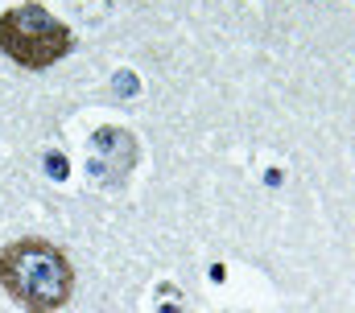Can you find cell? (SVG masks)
<instances>
[{
    "mask_svg": "<svg viewBox=\"0 0 355 313\" xmlns=\"http://www.w3.org/2000/svg\"><path fill=\"white\" fill-rule=\"evenodd\" d=\"M0 280L29 313H54L71 301V264L46 239H17L0 251Z\"/></svg>",
    "mask_w": 355,
    "mask_h": 313,
    "instance_id": "cell-1",
    "label": "cell"
},
{
    "mask_svg": "<svg viewBox=\"0 0 355 313\" xmlns=\"http://www.w3.org/2000/svg\"><path fill=\"white\" fill-rule=\"evenodd\" d=\"M71 29L42 4H17L0 17V50L29 71L54 66L62 54H71Z\"/></svg>",
    "mask_w": 355,
    "mask_h": 313,
    "instance_id": "cell-2",
    "label": "cell"
},
{
    "mask_svg": "<svg viewBox=\"0 0 355 313\" xmlns=\"http://www.w3.org/2000/svg\"><path fill=\"white\" fill-rule=\"evenodd\" d=\"M50 173H58V177L67 173V165H62V156H50Z\"/></svg>",
    "mask_w": 355,
    "mask_h": 313,
    "instance_id": "cell-3",
    "label": "cell"
}]
</instances>
